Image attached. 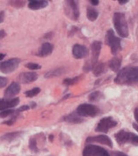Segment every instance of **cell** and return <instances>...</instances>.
I'll list each match as a JSON object with an SVG mask.
<instances>
[{"instance_id":"obj_21","label":"cell","mask_w":138,"mask_h":156,"mask_svg":"<svg viewBox=\"0 0 138 156\" xmlns=\"http://www.w3.org/2000/svg\"><path fill=\"white\" fill-rule=\"evenodd\" d=\"M64 120L71 123H80L83 122V118L78 115L77 113L71 114V115L65 116V117H64Z\"/></svg>"},{"instance_id":"obj_15","label":"cell","mask_w":138,"mask_h":156,"mask_svg":"<svg viewBox=\"0 0 138 156\" xmlns=\"http://www.w3.org/2000/svg\"><path fill=\"white\" fill-rule=\"evenodd\" d=\"M37 79H38V74L35 73H23L19 74V81L24 84L34 82Z\"/></svg>"},{"instance_id":"obj_30","label":"cell","mask_w":138,"mask_h":156,"mask_svg":"<svg viewBox=\"0 0 138 156\" xmlns=\"http://www.w3.org/2000/svg\"><path fill=\"white\" fill-rule=\"evenodd\" d=\"M26 67L30 69V70H39V69L41 68V66L40 65L34 64V63H28V64L26 65Z\"/></svg>"},{"instance_id":"obj_25","label":"cell","mask_w":138,"mask_h":156,"mask_svg":"<svg viewBox=\"0 0 138 156\" xmlns=\"http://www.w3.org/2000/svg\"><path fill=\"white\" fill-rule=\"evenodd\" d=\"M41 92V89L39 88V87H33L32 89H30V90L26 91V93H25V94H26V97H30V98H32V97H34V96H36L37 94H39V93Z\"/></svg>"},{"instance_id":"obj_33","label":"cell","mask_w":138,"mask_h":156,"mask_svg":"<svg viewBox=\"0 0 138 156\" xmlns=\"http://www.w3.org/2000/svg\"><path fill=\"white\" fill-rule=\"evenodd\" d=\"M134 115H135V119H136V123L138 124V108H136L135 112H134Z\"/></svg>"},{"instance_id":"obj_19","label":"cell","mask_w":138,"mask_h":156,"mask_svg":"<svg viewBox=\"0 0 138 156\" xmlns=\"http://www.w3.org/2000/svg\"><path fill=\"white\" fill-rule=\"evenodd\" d=\"M122 66V59L119 58H112L109 63H108V66L109 68L113 71V72H118L119 73V70L121 68Z\"/></svg>"},{"instance_id":"obj_34","label":"cell","mask_w":138,"mask_h":156,"mask_svg":"<svg viewBox=\"0 0 138 156\" xmlns=\"http://www.w3.org/2000/svg\"><path fill=\"white\" fill-rule=\"evenodd\" d=\"M6 36V33L5 30H0V39H3Z\"/></svg>"},{"instance_id":"obj_14","label":"cell","mask_w":138,"mask_h":156,"mask_svg":"<svg viewBox=\"0 0 138 156\" xmlns=\"http://www.w3.org/2000/svg\"><path fill=\"white\" fill-rule=\"evenodd\" d=\"M19 91H20V86L17 82H12L6 88L5 92V96L6 99L12 98L19 93Z\"/></svg>"},{"instance_id":"obj_39","label":"cell","mask_w":138,"mask_h":156,"mask_svg":"<svg viewBox=\"0 0 138 156\" xmlns=\"http://www.w3.org/2000/svg\"><path fill=\"white\" fill-rule=\"evenodd\" d=\"M133 127L135 128V130H136L138 132V124L137 123H133Z\"/></svg>"},{"instance_id":"obj_26","label":"cell","mask_w":138,"mask_h":156,"mask_svg":"<svg viewBox=\"0 0 138 156\" xmlns=\"http://www.w3.org/2000/svg\"><path fill=\"white\" fill-rule=\"evenodd\" d=\"M16 113V110L11 108V109H6V110H3L0 112V118H5L7 116H12V115H14Z\"/></svg>"},{"instance_id":"obj_10","label":"cell","mask_w":138,"mask_h":156,"mask_svg":"<svg viewBox=\"0 0 138 156\" xmlns=\"http://www.w3.org/2000/svg\"><path fill=\"white\" fill-rule=\"evenodd\" d=\"M20 64V60L19 58H12L10 60L5 61L0 65V71L3 73H12L18 68Z\"/></svg>"},{"instance_id":"obj_38","label":"cell","mask_w":138,"mask_h":156,"mask_svg":"<svg viewBox=\"0 0 138 156\" xmlns=\"http://www.w3.org/2000/svg\"><path fill=\"white\" fill-rule=\"evenodd\" d=\"M118 2L120 5H124V4H127L129 2V0H119Z\"/></svg>"},{"instance_id":"obj_32","label":"cell","mask_w":138,"mask_h":156,"mask_svg":"<svg viewBox=\"0 0 138 156\" xmlns=\"http://www.w3.org/2000/svg\"><path fill=\"white\" fill-rule=\"evenodd\" d=\"M29 108H30L29 106H22V107H20L19 108L16 109V111L18 113H19V112H22V111H25V110H27V109H29Z\"/></svg>"},{"instance_id":"obj_1","label":"cell","mask_w":138,"mask_h":156,"mask_svg":"<svg viewBox=\"0 0 138 156\" xmlns=\"http://www.w3.org/2000/svg\"><path fill=\"white\" fill-rule=\"evenodd\" d=\"M114 82L119 85H130L138 82V67H125L119 71L114 79Z\"/></svg>"},{"instance_id":"obj_6","label":"cell","mask_w":138,"mask_h":156,"mask_svg":"<svg viewBox=\"0 0 138 156\" xmlns=\"http://www.w3.org/2000/svg\"><path fill=\"white\" fill-rule=\"evenodd\" d=\"M99 112L98 108L96 106L92 105V104H89V103H84L79 105L77 110L76 113L79 116H91L93 117L95 115H97Z\"/></svg>"},{"instance_id":"obj_7","label":"cell","mask_w":138,"mask_h":156,"mask_svg":"<svg viewBox=\"0 0 138 156\" xmlns=\"http://www.w3.org/2000/svg\"><path fill=\"white\" fill-rule=\"evenodd\" d=\"M83 156H111L106 149L95 145H87L83 150Z\"/></svg>"},{"instance_id":"obj_5","label":"cell","mask_w":138,"mask_h":156,"mask_svg":"<svg viewBox=\"0 0 138 156\" xmlns=\"http://www.w3.org/2000/svg\"><path fill=\"white\" fill-rule=\"evenodd\" d=\"M106 43L110 46L111 48V52L112 54H117L118 52L121 51L122 49V45H121V39L117 37L114 34V30L109 29L106 33Z\"/></svg>"},{"instance_id":"obj_16","label":"cell","mask_w":138,"mask_h":156,"mask_svg":"<svg viewBox=\"0 0 138 156\" xmlns=\"http://www.w3.org/2000/svg\"><path fill=\"white\" fill-rule=\"evenodd\" d=\"M49 2L46 0H32L29 1L28 3V7L31 10H40V9L45 8L46 6H48Z\"/></svg>"},{"instance_id":"obj_17","label":"cell","mask_w":138,"mask_h":156,"mask_svg":"<svg viewBox=\"0 0 138 156\" xmlns=\"http://www.w3.org/2000/svg\"><path fill=\"white\" fill-rule=\"evenodd\" d=\"M53 49H54V46L49 43V42H45L41 45V49L38 52V56L39 57H41V58H44V57H47L50 55L53 51Z\"/></svg>"},{"instance_id":"obj_3","label":"cell","mask_w":138,"mask_h":156,"mask_svg":"<svg viewBox=\"0 0 138 156\" xmlns=\"http://www.w3.org/2000/svg\"><path fill=\"white\" fill-rule=\"evenodd\" d=\"M102 43L100 41H95L91 43V58L89 61H87L85 63V66L84 67V70L85 72H89L90 70H92L94 68V66L97 65L98 58L100 53V49H101Z\"/></svg>"},{"instance_id":"obj_29","label":"cell","mask_w":138,"mask_h":156,"mask_svg":"<svg viewBox=\"0 0 138 156\" xmlns=\"http://www.w3.org/2000/svg\"><path fill=\"white\" fill-rule=\"evenodd\" d=\"M80 80V77H76V78H72V79H66L64 80V84L66 86H71L76 83H78Z\"/></svg>"},{"instance_id":"obj_24","label":"cell","mask_w":138,"mask_h":156,"mask_svg":"<svg viewBox=\"0 0 138 156\" xmlns=\"http://www.w3.org/2000/svg\"><path fill=\"white\" fill-rule=\"evenodd\" d=\"M86 15H87V19L91 20V21H94L97 20L98 16V12L93 8H88L87 9V12H86Z\"/></svg>"},{"instance_id":"obj_28","label":"cell","mask_w":138,"mask_h":156,"mask_svg":"<svg viewBox=\"0 0 138 156\" xmlns=\"http://www.w3.org/2000/svg\"><path fill=\"white\" fill-rule=\"evenodd\" d=\"M101 97H102V94L98 91H96L90 94L89 100L91 101H98Z\"/></svg>"},{"instance_id":"obj_35","label":"cell","mask_w":138,"mask_h":156,"mask_svg":"<svg viewBox=\"0 0 138 156\" xmlns=\"http://www.w3.org/2000/svg\"><path fill=\"white\" fill-rule=\"evenodd\" d=\"M114 156H128L126 154L122 153V152H115L114 153Z\"/></svg>"},{"instance_id":"obj_31","label":"cell","mask_w":138,"mask_h":156,"mask_svg":"<svg viewBox=\"0 0 138 156\" xmlns=\"http://www.w3.org/2000/svg\"><path fill=\"white\" fill-rule=\"evenodd\" d=\"M7 79L5 77H0V88L5 87L7 85Z\"/></svg>"},{"instance_id":"obj_4","label":"cell","mask_w":138,"mask_h":156,"mask_svg":"<svg viewBox=\"0 0 138 156\" xmlns=\"http://www.w3.org/2000/svg\"><path fill=\"white\" fill-rule=\"evenodd\" d=\"M115 140L118 142V144L123 145L126 143H131L133 145L138 146V136L135 133L129 132L125 130H121L120 132L115 133L114 135Z\"/></svg>"},{"instance_id":"obj_8","label":"cell","mask_w":138,"mask_h":156,"mask_svg":"<svg viewBox=\"0 0 138 156\" xmlns=\"http://www.w3.org/2000/svg\"><path fill=\"white\" fill-rule=\"evenodd\" d=\"M64 9L65 13L70 19L77 20L79 17V9H78V5L76 1H66L64 2Z\"/></svg>"},{"instance_id":"obj_22","label":"cell","mask_w":138,"mask_h":156,"mask_svg":"<svg viewBox=\"0 0 138 156\" xmlns=\"http://www.w3.org/2000/svg\"><path fill=\"white\" fill-rule=\"evenodd\" d=\"M106 65L103 64V63H99L97 64L96 66H94V68L92 69V72L94 76H100L101 74H103L104 73H106Z\"/></svg>"},{"instance_id":"obj_9","label":"cell","mask_w":138,"mask_h":156,"mask_svg":"<svg viewBox=\"0 0 138 156\" xmlns=\"http://www.w3.org/2000/svg\"><path fill=\"white\" fill-rule=\"evenodd\" d=\"M116 125H117V122L114 120V118L107 116V117L102 118L98 122L95 131L98 132H102V133H106L110 129L114 128Z\"/></svg>"},{"instance_id":"obj_2","label":"cell","mask_w":138,"mask_h":156,"mask_svg":"<svg viewBox=\"0 0 138 156\" xmlns=\"http://www.w3.org/2000/svg\"><path fill=\"white\" fill-rule=\"evenodd\" d=\"M114 26L121 37L125 38L129 36V27L125 15L122 12H115L114 14Z\"/></svg>"},{"instance_id":"obj_18","label":"cell","mask_w":138,"mask_h":156,"mask_svg":"<svg viewBox=\"0 0 138 156\" xmlns=\"http://www.w3.org/2000/svg\"><path fill=\"white\" fill-rule=\"evenodd\" d=\"M22 133H23L22 132H14L6 133V134L3 135L0 138V140L3 141V142H5V143H10V142H12V141L17 140L18 138H19Z\"/></svg>"},{"instance_id":"obj_27","label":"cell","mask_w":138,"mask_h":156,"mask_svg":"<svg viewBox=\"0 0 138 156\" xmlns=\"http://www.w3.org/2000/svg\"><path fill=\"white\" fill-rule=\"evenodd\" d=\"M9 5L15 7V8H21L25 5V1H20V0H14V1H9Z\"/></svg>"},{"instance_id":"obj_13","label":"cell","mask_w":138,"mask_h":156,"mask_svg":"<svg viewBox=\"0 0 138 156\" xmlns=\"http://www.w3.org/2000/svg\"><path fill=\"white\" fill-rule=\"evenodd\" d=\"M88 49L81 44H75L72 48V54L73 57L77 59L85 58L88 55Z\"/></svg>"},{"instance_id":"obj_37","label":"cell","mask_w":138,"mask_h":156,"mask_svg":"<svg viewBox=\"0 0 138 156\" xmlns=\"http://www.w3.org/2000/svg\"><path fill=\"white\" fill-rule=\"evenodd\" d=\"M90 3H91V5H98L99 2H98V0L97 1H96V0H91V1H90Z\"/></svg>"},{"instance_id":"obj_11","label":"cell","mask_w":138,"mask_h":156,"mask_svg":"<svg viewBox=\"0 0 138 156\" xmlns=\"http://www.w3.org/2000/svg\"><path fill=\"white\" fill-rule=\"evenodd\" d=\"M86 144H91L94 142L104 144L109 147H113V142L106 135H98V136H92V137H88L85 140Z\"/></svg>"},{"instance_id":"obj_12","label":"cell","mask_w":138,"mask_h":156,"mask_svg":"<svg viewBox=\"0 0 138 156\" xmlns=\"http://www.w3.org/2000/svg\"><path fill=\"white\" fill-rule=\"evenodd\" d=\"M19 103V99L12 98V99H0V110H6L11 109L12 108L16 107Z\"/></svg>"},{"instance_id":"obj_23","label":"cell","mask_w":138,"mask_h":156,"mask_svg":"<svg viewBox=\"0 0 138 156\" xmlns=\"http://www.w3.org/2000/svg\"><path fill=\"white\" fill-rule=\"evenodd\" d=\"M38 135H35V136H33L32 138L29 140V148L32 150L33 152H39V147H38Z\"/></svg>"},{"instance_id":"obj_36","label":"cell","mask_w":138,"mask_h":156,"mask_svg":"<svg viewBox=\"0 0 138 156\" xmlns=\"http://www.w3.org/2000/svg\"><path fill=\"white\" fill-rule=\"evenodd\" d=\"M5 20V12H0V23H2Z\"/></svg>"},{"instance_id":"obj_40","label":"cell","mask_w":138,"mask_h":156,"mask_svg":"<svg viewBox=\"0 0 138 156\" xmlns=\"http://www.w3.org/2000/svg\"><path fill=\"white\" fill-rule=\"evenodd\" d=\"M5 54H2V53H1V54H0V60L4 59V58H5Z\"/></svg>"},{"instance_id":"obj_20","label":"cell","mask_w":138,"mask_h":156,"mask_svg":"<svg viewBox=\"0 0 138 156\" xmlns=\"http://www.w3.org/2000/svg\"><path fill=\"white\" fill-rule=\"evenodd\" d=\"M65 68L64 67H60V68H57V69H54V70H51L48 72L47 73L45 74V78L49 79V78H54V77H58V76H61L62 74H64L65 73Z\"/></svg>"}]
</instances>
